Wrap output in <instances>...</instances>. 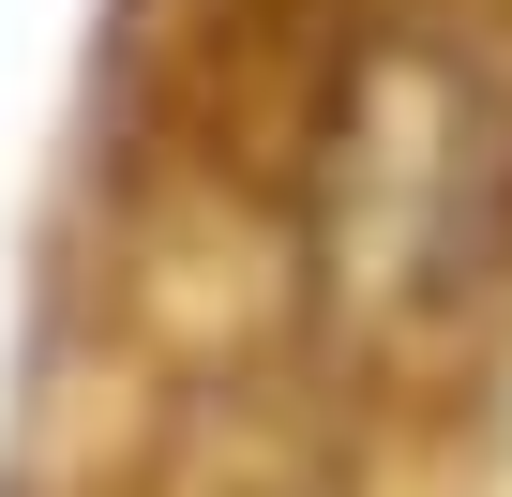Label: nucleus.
Wrapping results in <instances>:
<instances>
[{
    "label": "nucleus",
    "mask_w": 512,
    "mask_h": 497,
    "mask_svg": "<svg viewBox=\"0 0 512 497\" xmlns=\"http://www.w3.org/2000/svg\"><path fill=\"white\" fill-rule=\"evenodd\" d=\"M317 257H332V287L407 302V317H437L452 287H482L512 257V91L482 61H452L437 31H392L332 91Z\"/></svg>",
    "instance_id": "obj_1"
}]
</instances>
